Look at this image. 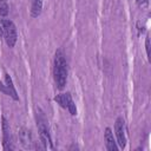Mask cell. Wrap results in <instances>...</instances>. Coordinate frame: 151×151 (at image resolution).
Masks as SVG:
<instances>
[{"mask_svg": "<svg viewBox=\"0 0 151 151\" xmlns=\"http://www.w3.org/2000/svg\"><path fill=\"white\" fill-rule=\"evenodd\" d=\"M53 78H54V83L59 90L65 87L66 80H67V64H66L65 55H64L63 51H60V50H58L54 54Z\"/></svg>", "mask_w": 151, "mask_h": 151, "instance_id": "obj_1", "label": "cell"}, {"mask_svg": "<svg viewBox=\"0 0 151 151\" xmlns=\"http://www.w3.org/2000/svg\"><path fill=\"white\" fill-rule=\"evenodd\" d=\"M8 14V4L6 0H0V17H6Z\"/></svg>", "mask_w": 151, "mask_h": 151, "instance_id": "obj_11", "label": "cell"}, {"mask_svg": "<svg viewBox=\"0 0 151 151\" xmlns=\"http://www.w3.org/2000/svg\"><path fill=\"white\" fill-rule=\"evenodd\" d=\"M145 50H146V55L147 58L150 57V37L146 35V39H145Z\"/></svg>", "mask_w": 151, "mask_h": 151, "instance_id": "obj_12", "label": "cell"}, {"mask_svg": "<svg viewBox=\"0 0 151 151\" xmlns=\"http://www.w3.org/2000/svg\"><path fill=\"white\" fill-rule=\"evenodd\" d=\"M1 130H2V144L4 150H13L12 145V138H11V129L7 119L5 117L1 118Z\"/></svg>", "mask_w": 151, "mask_h": 151, "instance_id": "obj_6", "label": "cell"}, {"mask_svg": "<svg viewBox=\"0 0 151 151\" xmlns=\"http://www.w3.org/2000/svg\"><path fill=\"white\" fill-rule=\"evenodd\" d=\"M104 138H105V144H106V149L109 151H117L118 146H117V142L113 137V132L111 131L110 127L105 129V133H104Z\"/></svg>", "mask_w": 151, "mask_h": 151, "instance_id": "obj_9", "label": "cell"}, {"mask_svg": "<svg viewBox=\"0 0 151 151\" xmlns=\"http://www.w3.org/2000/svg\"><path fill=\"white\" fill-rule=\"evenodd\" d=\"M1 25V35L5 39V42L8 47H13L17 42V28L12 20L2 19L0 21Z\"/></svg>", "mask_w": 151, "mask_h": 151, "instance_id": "obj_2", "label": "cell"}, {"mask_svg": "<svg viewBox=\"0 0 151 151\" xmlns=\"http://www.w3.org/2000/svg\"><path fill=\"white\" fill-rule=\"evenodd\" d=\"M54 101L57 104H59L61 107L66 109L72 116H76L77 114V106L71 97L70 93H60V94H57L54 97Z\"/></svg>", "mask_w": 151, "mask_h": 151, "instance_id": "obj_3", "label": "cell"}, {"mask_svg": "<svg viewBox=\"0 0 151 151\" xmlns=\"http://www.w3.org/2000/svg\"><path fill=\"white\" fill-rule=\"evenodd\" d=\"M114 133H116V138H117V144L119 145V147L124 149L126 145V136H125V123L123 118H117L116 119V124H114Z\"/></svg>", "mask_w": 151, "mask_h": 151, "instance_id": "obj_5", "label": "cell"}, {"mask_svg": "<svg viewBox=\"0 0 151 151\" xmlns=\"http://www.w3.org/2000/svg\"><path fill=\"white\" fill-rule=\"evenodd\" d=\"M137 1H138V2H140V0H137Z\"/></svg>", "mask_w": 151, "mask_h": 151, "instance_id": "obj_13", "label": "cell"}, {"mask_svg": "<svg viewBox=\"0 0 151 151\" xmlns=\"http://www.w3.org/2000/svg\"><path fill=\"white\" fill-rule=\"evenodd\" d=\"M42 9V0H31V17L38 18Z\"/></svg>", "mask_w": 151, "mask_h": 151, "instance_id": "obj_10", "label": "cell"}, {"mask_svg": "<svg viewBox=\"0 0 151 151\" xmlns=\"http://www.w3.org/2000/svg\"><path fill=\"white\" fill-rule=\"evenodd\" d=\"M19 139L22 144L24 147L26 149H34V140H33V137H32V133L29 130L22 127L19 132Z\"/></svg>", "mask_w": 151, "mask_h": 151, "instance_id": "obj_8", "label": "cell"}, {"mask_svg": "<svg viewBox=\"0 0 151 151\" xmlns=\"http://www.w3.org/2000/svg\"><path fill=\"white\" fill-rule=\"evenodd\" d=\"M38 130H39V138L40 142L42 144V147L45 149H52V139H51V134L48 132V127L46 125V123L41 119H39L38 122Z\"/></svg>", "mask_w": 151, "mask_h": 151, "instance_id": "obj_4", "label": "cell"}, {"mask_svg": "<svg viewBox=\"0 0 151 151\" xmlns=\"http://www.w3.org/2000/svg\"><path fill=\"white\" fill-rule=\"evenodd\" d=\"M0 91L4 92L5 94L12 97L14 100H19V97L17 94V91H15V87L13 85L12 78L8 74H5V80L0 81Z\"/></svg>", "mask_w": 151, "mask_h": 151, "instance_id": "obj_7", "label": "cell"}]
</instances>
